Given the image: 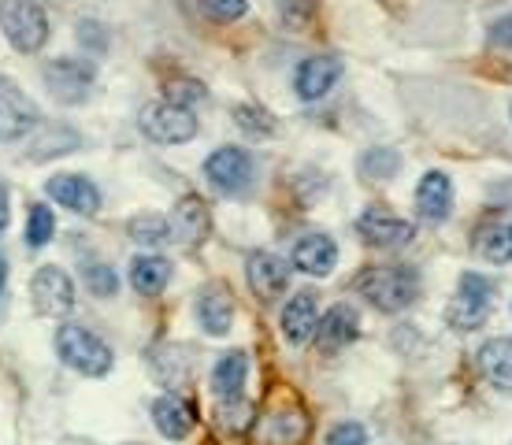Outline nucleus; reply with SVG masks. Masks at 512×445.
<instances>
[{"instance_id": "f257e3e1", "label": "nucleus", "mask_w": 512, "mask_h": 445, "mask_svg": "<svg viewBox=\"0 0 512 445\" xmlns=\"http://www.w3.org/2000/svg\"><path fill=\"white\" fill-rule=\"evenodd\" d=\"M357 293L372 308L394 316L420 297V271L409 264H386V267H368L357 279Z\"/></svg>"}, {"instance_id": "f03ea898", "label": "nucleus", "mask_w": 512, "mask_h": 445, "mask_svg": "<svg viewBox=\"0 0 512 445\" xmlns=\"http://www.w3.org/2000/svg\"><path fill=\"white\" fill-rule=\"evenodd\" d=\"M56 353L64 360L67 368H75L78 375H90V379H101L112 371L116 364V353H112V345L97 338L90 327H82V323H64L60 331H56Z\"/></svg>"}, {"instance_id": "7ed1b4c3", "label": "nucleus", "mask_w": 512, "mask_h": 445, "mask_svg": "<svg viewBox=\"0 0 512 445\" xmlns=\"http://www.w3.org/2000/svg\"><path fill=\"white\" fill-rule=\"evenodd\" d=\"M0 30L15 52L34 56L49 41V15L38 0H0Z\"/></svg>"}, {"instance_id": "20e7f679", "label": "nucleus", "mask_w": 512, "mask_h": 445, "mask_svg": "<svg viewBox=\"0 0 512 445\" xmlns=\"http://www.w3.org/2000/svg\"><path fill=\"white\" fill-rule=\"evenodd\" d=\"M494 305V282L479 271H464L457 282V297L446 305V323L453 331H479Z\"/></svg>"}, {"instance_id": "39448f33", "label": "nucleus", "mask_w": 512, "mask_h": 445, "mask_svg": "<svg viewBox=\"0 0 512 445\" xmlns=\"http://www.w3.org/2000/svg\"><path fill=\"white\" fill-rule=\"evenodd\" d=\"M138 127L156 145H182V141L197 138V115H193V108H182V104L153 101L141 108Z\"/></svg>"}, {"instance_id": "423d86ee", "label": "nucleus", "mask_w": 512, "mask_h": 445, "mask_svg": "<svg viewBox=\"0 0 512 445\" xmlns=\"http://www.w3.org/2000/svg\"><path fill=\"white\" fill-rule=\"evenodd\" d=\"M205 178L216 193H227V197H238L253 186L256 178V160L249 149L242 145H219L216 153L205 160Z\"/></svg>"}, {"instance_id": "0eeeda50", "label": "nucleus", "mask_w": 512, "mask_h": 445, "mask_svg": "<svg viewBox=\"0 0 512 445\" xmlns=\"http://www.w3.org/2000/svg\"><path fill=\"white\" fill-rule=\"evenodd\" d=\"M41 78H45L49 93L60 104H82L86 97H90L93 82H97V67H93L90 60L56 56V60H49V64H45Z\"/></svg>"}, {"instance_id": "6e6552de", "label": "nucleus", "mask_w": 512, "mask_h": 445, "mask_svg": "<svg viewBox=\"0 0 512 445\" xmlns=\"http://www.w3.org/2000/svg\"><path fill=\"white\" fill-rule=\"evenodd\" d=\"M30 297L41 316H67L75 308V282L64 267H38L30 279Z\"/></svg>"}, {"instance_id": "1a4fd4ad", "label": "nucleus", "mask_w": 512, "mask_h": 445, "mask_svg": "<svg viewBox=\"0 0 512 445\" xmlns=\"http://www.w3.org/2000/svg\"><path fill=\"white\" fill-rule=\"evenodd\" d=\"M41 123L38 104L23 89L0 75V141H19Z\"/></svg>"}, {"instance_id": "9d476101", "label": "nucleus", "mask_w": 512, "mask_h": 445, "mask_svg": "<svg viewBox=\"0 0 512 445\" xmlns=\"http://www.w3.org/2000/svg\"><path fill=\"white\" fill-rule=\"evenodd\" d=\"M357 234L368 245H375V249H405L416 238V223L394 216L386 208H368L357 219Z\"/></svg>"}, {"instance_id": "9b49d317", "label": "nucleus", "mask_w": 512, "mask_h": 445, "mask_svg": "<svg viewBox=\"0 0 512 445\" xmlns=\"http://www.w3.org/2000/svg\"><path fill=\"white\" fill-rule=\"evenodd\" d=\"M316 349H320L323 356H334V353H342L346 345H353L360 338V316H357V308L353 305H334L327 308L320 316V323H316Z\"/></svg>"}, {"instance_id": "f8f14e48", "label": "nucleus", "mask_w": 512, "mask_h": 445, "mask_svg": "<svg viewBox=\"0 0 512 445\" xmlns=\"http://www.w3.org/2000/svg\"><path fill=\"white\" fill-rule=\"evenodd\" d=\"M342 75H346V64H342L338 56H308L294 71L297 97H301V101H323V97L338 86Z\"/></svg>"}, {"instance_id": "ddd939ff", "label": "nucleus", "mask_w": 512, "mask_h": 445, "mask_svg": "<svg viewBox=\"0 0 512 445\" xmlns=\"http://www.w3.org/2000/svg\"><path fill=\"white\" fill-rule=\"evenodd\" d=\"M193 312H197V323H201V331H205L208 338H223L234 323L231 286H223V282L201 286V290H197V301H193Z\"/></svg>"}, {"instance_id": "4468645a", "label": "nucleus", "mask_w": 512, "mask_h": 445, "mask_svg": "<svg viewBox=\"0 0 512 445\" xmlns=\"http://www.w3.org/2000/svg\"><path fill=\"white\" fill-rule=\"evenodd\" d=\"M45 193L75 216H97L101 212V190L86 175H52L45 182Z\"/></svg>"}, {"instance_id": "2eb2a0df", "label": "nucleus", "mask_w": 512, "mask_h": 445, "mask_svg": "<svg viewBox=\"0 0 512 445\" xmlns=\"http://www.w3.org/2000/svg\"><path fill=\"white\" fill-rule=\"evenodd\" d=\"M245 279L260 301H279L290 290V264L275 253H253L245 264Z\"/></svg>"}, {"instance_id": "dca6fc26", "label": "nucleus", "mask_w": 512, "mask_h": 445, "mask_svg": "<svg viewBox=\"0 0 512 445\" xmlns=\"http://www.w3.org/2000/svg\"><path fill=\"white\" fill-rule=\"evenodd\" d=\"M416 212L423 223H446L453 212V182L446 171H427L416 186Z\"/></svg>"}, {"instance_id": "f3484780", "label": "nucleus", "mask_w": 512, "mask_h": 445, "mask_svg": "<svg viewBox=\"0 0 512 445\" xmlns=\"http://www.w3.org/2000/svg\"><path fill=\"white\" fill-rule=\"evenodd\" d=\"M334 264H338V245L327 234H305L290 256V267H297L301 275H312V279H327Z\"/></svg>"}, {"instance_id": "a211bd4d", "label": "nucleus", "mask_w": 512, "mask_h": 445, "mask_svg": "<svg viewBox=\"0 0 512 445\" xmlns=\"http://www.w3.org/2000/svg\"><path fill=\"white\" fill-rule=\"evenodd\" d=\"M316 323H320V308H316V293L301 290L294 293L286 308H282V338L290 345H305L312 334H316Z\"/></svg>"}, {"instance_id": "6ab92c4d", "label": "nucleus", "mask_w": 512, "mask_h": 445, "mask_svg": "<svg viewBox=\"0 0 512 445\" xmlns=\"http://www.w3.org/2000/svg\"><path fill=\"white\" fill-rule=\"evenodd\" d=\"M245 379H249V353H245V349H231V353H223L216 364H212V375H208L212 394H216L219 401L242 397Z\"/></svg>"}, {"instance_id": "aec40b11", "label": "nucleus", "mask_w": 512, "mask_h": 445, "mask_svg": "<svg viewBox=\"0 0 512 445\" xmlns=\"http://www.w3.org/2000/svg\"><path fill=\"white\" fill-rule=\"evenodd\" d=\"M153 423H156V431L164 434V438H171V442H182V438L193 431L197 416H193V408L186 405L179 394H160L153 401Z\"/></svg>"}, {"instance_id": "412c9836", "label": "nucleus", "mask_w": 512, "mask_h": 445, "mask_svg": "<svg viewBox=\"0 0 512 445\" xmlns=\"http://www.w3.org/2000/svg\"><path fill=\"white\" fill-rule=\"evenodd\" d=\"M208 227H212V216H208V204L201 197H182L171 212V230H175V242L197 245L205 242Z\"/></svg>"}, {"instance_id": "4be33fe9", "label": "nucleus", "mask_w": 512, "mask_h": 445, "mask_svg": "<svg viewBox=\"0 0 512 445\" xmlns=\"http://www.w3.org/2000/svg\"><path fill=\"white\" fill-rule=\"evenodd\" d=\"M472 249L487 264H512V219H490L475 227Z\"/></svg>"}, {"instance_id": "5701e85b", "label": "nucleus", "mask_w": 512, "mask_h": 445, "mask_svg": "<svg viewBox=\"0 0 512 445\" xmlns=\"http://www.w3.org/2000/svg\"><path fill=\"white\" fill-rule=\"evenodd\" d=\"M475 364L483 371V379L498 390H512V338H490L479 345Z\"/></svg>"}, {"instance_id": "b1692460", "label": "nucleus", "mask_w": 512, "mask_h": 445, "mask_svg": "<svg viewBox=\"0 0 512 445\" xmlns=\"http://www.w3.org/2000/svg\"><path fill=\"white\" fill-rule=\"evenodd\" d=\"M171 282V260L156 253H141L130 260V286L141 293V297H156L164 293V286Z\"/></svg>"}, {"instance_id": "393cba45", "label": "nucleus", "mask_w": 512, "mask_h": 445, "mask_svg": "<svg viewBox=\"0 0 512 445\" xmlns=\"http://www.w3.org/2000/svg\"><path fill=\"white\" fill-rule=\"evenodd\" d=\"M127 234L138 245H149V249L175 242L171 219H167V216H156V212H145V216H134V219H130V223H127Z\"/></svg>"}, {"instance_id": "a878e982", "label": "nucleus", "mask_w": 512, "mask_h": 445, "mask_svg": "<svg viewBox=\"0 0 512 445\" xmlns=\"http://www.w3.org/2000/svg\"><path fill=\"white\" fill-rule=\"evenodd\" d=\"M397 167H401V156H397L394 149H368V153L360 156V175L368 178V182H386V178H394Z\"/></svg>"}, {"instance_id": "bb28decb", "label": "nucleus", "mask_w": 512, "mask_h": 445, "mask_svg": "<svg viewBox=\"0 0 512 445\" xmlns=\"http://www.w3.org/2000/svg\"><path fill=\"white\" fill-rule=\"evenodd\" d=\"M52 234H56V216H52V208H45V204H30V216H26V245H30V249H41V245L52 242Z\"/></svg>"}, {"instance_id": "cd10ccee", "label": "nucleus", "mask_w": 512, "mask_h": 445, "mask_svg": "<svg viewBox=\"0 0 512 445\" xmlns=\"http://www.w3.org/2000/svg\"><path fill=\"white\" fill-rule=\"evenodd\" d=\"M219 423L231 434H245L256 423V408L245 397H231V401H219Z\"/></svg>"}, {"instance_id": "c85d7f7f", "label": "nucleus", "mask_w": 512, "mask_h": 445, "mask_svg": "<svg viewBox=\"0 0 512 445\" xmlns=\"http://www.w3.org/2000/svg\"><path fill=\"white\" fill-rule=\"evenodd\" d=\"M234 119H238V127H242L245 134H256V138L275 134V119H271V112L256 108V104H238V108H234Z\"/></svg>"}, {"instance_id": "c756f323", "label": "nucleus", "mask_w": 512, "mask_h": 445, "mask_svg": "<svg viewBox=\"0 0 512 445\" xmlns=\"http://www.w3.org/2000/svg\"><path fill=\"white\" fill-rule=\"evenodd\" d=\"M86 286H90L93 297H104V301H108V297L119 293V275L108 264H101V260H90V264H86Z\"/></svg>"}, {"instance_id": "7c9ffc66", "label": "nucleus", "mask_w": 512, "mask_h": 445, "mask_svg": "<svg viewBox=\"0 0 512 445\" xmlns=\"http://www.w3.org/2000/svg\"><path fill=\"white\" fill-rule=\"evenodd\" d=\"M201 8L212 23H238L249 15V0H201Z\"/></svg>"}, {"instance_id": "2f4dec72", "label": "nucleus", "mask_w": 512, "mask_h": 445, "mask_svg": "<svg viewBox=\"0 0 512 445\" xmlns=\"http://www.w3.org/2000/svg\"><path fill=\"white\" fill-rule=\"evenodd\" d=\"M279 15L290 30L301 34V30L312 23V15H316V0H279Z\"/></svg>"}, {"instance_id": "473e14b6", "label": "nucleus", "mask_w": 512, "mask_h": 445, "mask_svg": "<svg viewBox=\"0 0 512 445\" xmlns=\"http://www.w3.org/2000/svg\"><path fill=\"white\" fill-rule=\"evenodd\" d=\"M323 445H368V431H364V423H357V420H342L327 431Z\"/></svg>"}, {"instance_id": "72a5a7b5", "label": "nucleus", "mask_w": 512, "mask_h": 445, "mask_svg": "<svg viewBox=\"0 0 512 445\" xmlns=\"http://www.w3.org/2000/svg\"><path fill=\"white\" fill-rule=\"evenodd\" d=\"M205 97H208V93H205V86H201V82H193V78H175V82L167 86V97H164V101L190 108L193 101H205Z\"/></svg>"}, {"instance_id": "f704fd0d", "label": "nucleus", "mask_w": 512, "mask_h": 445, "mask_svg": "<svg viewBox=\"0 0 512 445\" xmlns=\"http://www.w3.org/2000/svg\"><path fill=\"white\" fill-rule=\"evenodd\" d=\"M78 41L93 52H104L108 49V30H104L97 19H82V23H78Z\"/></svg>"}, {"instance_id": "c9c22d12", "label": "nucleus", "mask_w": 512, "mask_h": 445, "mask_svg": "<svg viewBox=\"0 0 512 445\" xmlns=\"http://www.w3.org/2000/svg\"><path fill=\"white\" fill-rule=\"evenodd\" d=\"M490 45L498 49H512V15H501L490 23Z\"/></svg>"}, {"instance_id": "e433bc0d", "label": "nucleus", "mask_w": 512, "mask_h": 445, "mask_svg": "<svg viewBox=\"0 0 512 445\" xmlns=\"http://www.w3.org/2000/svg\"><path fill=\"white\" fill-rule=\"evenodd\" d=\"M8 219H12V212H8V190L0 186V234L8 230Z\"/></svg>"}, {"instance_id": "4c0bfd02", "label": "nucleus", "mask_w": 512, "mask_h": 445, "mask_svg": "<svg viewBox=\"0 0 512 445\" xmlns=\"http://www.w3.org/2000/svg\"><path fill=\"white\" fill-rule=\"evenodd\" d=\"M4 279H8V267H4V260H0V290H4Z\"/></svg>"}]
</instances>
